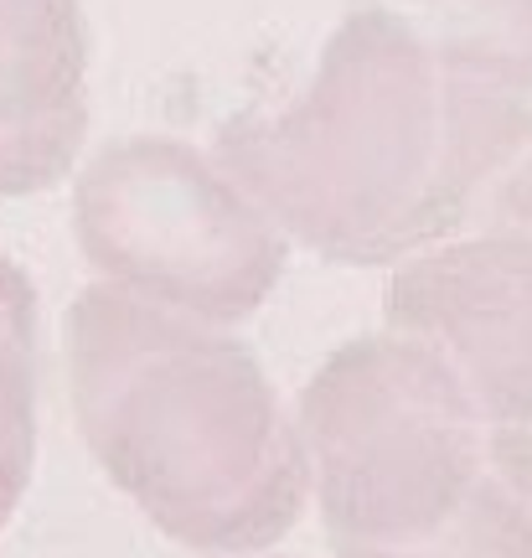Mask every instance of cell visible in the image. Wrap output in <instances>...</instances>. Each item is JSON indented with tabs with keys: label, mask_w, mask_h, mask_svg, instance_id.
<instances>
[{
	"label": "cell",
	"mask_w": 532,
	"mask_h": 558,
	"mask_svg": "<svg viewBox=\"0 0 532 558\" xmlns=\"http://www.w3.org/2000/svg\"><path fill=\"white\" fill-rule=\"evenodd\" d=\"M528 140V94L460 73L398 11L352 0L311 78L228 114L213 150L295 248L377 269L481 218Z\"/></svg>",
	"instance_id": "obj_1"
},
{
	"label": "cell",
	"mask_w": 532,
	"mask_h": 558,
	"mask_svg": "<svg viewBox=\"0 0 532 558\" xmlns=\"http://www.w3.org/2000/svg\"><path fill=\"white\" fill-rule=\"evenodd\" d=\"M62 383L94 465L181 548H275L311 512L300 414L228 326L94 279L62 311Z\"/></svg>",
	"instance_id": "obj_2"
},
{
	"label": "cell",
	"mask_w": 532,
	"mask_h": 558,
	"mask_svg": "<svg viewBox=\"0 0 532 558\" xmlns=\"http://www.w3.org/2000/svg\"><path fill=\"white\" fill-rule=\"evenodd\" d=\"M295 414L311 512L336 558L424 538L492 476V424L445 357L403 331L341 341Z\"/></svg>",
	"instance_id": "obj_3"
},
{
	"label": "cell",
	"mask_w": 532,
	"mask_h": 558,
	"mask_svg": "<svg viewBox=\"0 0 532 558\" xmlns=\"http://www.w3.org/2000/svg\"><path fill=\"white\" fill-rule=\"evenodd\" d=\"M68 228L94 279L238 326L264 311L295 254L275 213L181 135H124L73 171Z\"/></svg>",
	"instance_id": "obj_4"
},
{
	"label": "cell",
	"mask_w": 532,
	"mask_h": 558,
	"mask_svg": "<svg viewBox=\"0 0 532 558\" xmlns=\"http://www.w3.org/2000/svg\"><path fill=\"white\" fill-rule=\"evenodd\" d=\"M388 331L424 341L466 383L481 418H532V233L475 222L394 264Z\"/></svg>",
	"instance_id": "obj_5"
},
{
	"label": "cell",
	"mask_w": 532,
	"mask_h": 558,
	"mask_svg": "<svg viewBox=\"0 0 532 558\" xmlns=\"http://www.w3.org/2000/svg\"><path fill=\"white\" fill-rule=\"evenodd\" d=\"M88 26L78 0H0V197H37L83 166Z\"/></svg>",
	"instance_id": "obj_6"
},
{
	"label": "cell",
	"mask_w": 532,
	"mask_h": 558,
	"mask_svg": "<svg viewBox=\"0 0 532 558\" xmlns=\"http://www.w3.org/2000/svg\"><path fill=\"white\" fill-rule=\"evenodd\" d=\"M41 300L32 275L0 254V527L16 518L37 471Z\"/></svg>",
	"instance_id": "obj_7"
},
{
	"label": "cell",
	"mask_w": 532,
	"mask_h": 558,
	"mask_svg": "<svg viewBox=\"0 0 532 558\" xmlns=\"http://www.w3.org/2000/svg\"><path fill=\"white\" fill-rule=\"evenodd\" d=\"M445 62L532 99V0H377Z\"/></svg>",
	"instance_id": "obj_8"
},
{
	"label": "cell",
	"mask_w": 532,
	"mask_h": 558,
	"mask_svg": "<svg viewBox=\"0 0 532 558\" xmlns=\"http://www.w3.org/2000/svg\"><path fill=\"white\" fill-rule=\"evenodd\" d=\"M341 558H532V507L492 465V476L475 486L471 501L445 527L398 548H362Z\"/></svg>",
	"instance_id": "obj_9"
},
{
	"label": "cell",
	"mask_w": 532,
	"mask_h": 558,
	"mask_svg": "<svg viewBox=\"0 0 532 558\" xmlns=\"http://www.w3.org/2000/svg\"><path fill=\"white\" fill-rule=\"evenodd\" d=\"M481 222H501V228H522L532 233V140L522 145V156L501 171L492 186V197L481 207Z\"/></svg>",
	"instance_id": "obj_10"
},
{
	"label": "cell",
	"mask_w": 532,
	"mask_h": 558,
	"mask_svg": "<svg viewBox=\"0 0 532 558\" xmlns=\"http://www.w3.org/2000/svg\"><path fill=\"white\" fill-rule=\"evenodd\" d=\"M492 465H496V476L532 507V418L492 429Z\"/></svg>",
	"instance_id": "obj_11"
},
{
	"label": "cell",
	"mask_w": 532,
	"mask_h": 558,
	"mask_svg": "<svg viewBox=\"0 0 532 558\" xmlns=\"http://www.w3.org/2000/svg\"><path fill=\"white\" fill-rule=\"evenodd\" d=\"M202 558H305V554H279V548H249V554H202Z\"/></svg>",
	"instance_id": "obj_12"
}]
</instances>
